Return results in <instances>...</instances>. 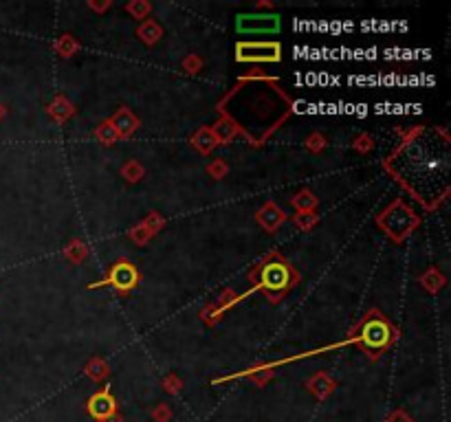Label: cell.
<instances>
[{
	"label": "cell",
	"mask_w": 451,
	"mask_h": 422,
	"mask_svg": "<svg viewBox=\"0 0 451 422\" xmlns=\"http://www.w3.org/2000/svg\"><path fill=\"white\" fill-rule=\"evenodd\" d=\"M378 222L385 227V231L390 236H394L396 240H401V238H405L414 227H416L419 218L412 213V209L405 207V204L396 202L394 207H390L385 211L383 218H378Z\"/></svg>",
	"instance_id": "obj_1"
},
{
	"label": "cell",
	"mask_w": 451,
	"mask_h": 422,
	"mask_svg": "<svg viewBox=\"0 0 451 422\" xmlns=\"http://www.w3.org/2000/svg\"><path fill=\"white\" fill-rule=\"evenodd\" d=\"M238 59L240 62H276V59H280V44H238Z\"/></svg>",
	"instance_id": "obj_2"
},
{
	"label": "cell",
	"mask_w": 451,
	"mask_h": 422,
	"mask_svg": "<svg viewBox=\"0 0 451 422\" xmlns=\"http://www.w3.org/2000/svg\"><path fill=\"white\" fill-rule=\"evenodd\" d=\"M390 328H387V323L381 321V319H372V321H367L363 325V334H361V341L365 347H370V349H381L390 343Z\"/></svg>",
	"instance_id": "obj_3"
},
{
	"label": "cell",
	"mask_w": 451,
	"mask_h": 422,
	"mask_svg": "<svg viewBox=\"0 0 451 422\" xmlns=\"http://www.w3.org/2000/svg\"><path fill=\"white\" fill-rule=\"evenodd\" d=\"M88 414L95 418V420H108L111 416L117 414V401L111 396L108 390H104V392H97V394H93L90 396V401H88Z\"/></svg>",
	"instance_id": "obj_4"
},
{
	"label": "cell",
	"mask_w": 451,
	"mask_h": 422,
	"mask_svg": "<svg viewBox=\"0 0 451 422\" xmlns=\"http://www.w3.org/2000/svg\"><path fill=\"white\" fill-rule=\"evenodd\" d=\"M289 269L284 267L280 262H271L262 269V275H260V280H262V286L271 288V291H282V288H287L289 284Z\"/></svg>",
	"instance_id": "obj_5"
},
{
	"label": "cell",
	"mask_w": 451,
	"mask_h": 422,
	"mask_svg": "<svg viewBox=\"0 0 451 422\" xmlns=\"http://www.w3.org/2000/svg\"><path fill=\"white\" fill-rule=\"evenodd\" d=\"M280 27L278 16H242L238 18V29L240 31H276Z\"/></svg>",
	"instance_id": "obj_6"
},
{
	"label": "cell",
	"mask_w": 451,
	"mask_h": 422,
	"mask_svg": "<svg viewBox=\"0 0 451 422\" xmlns=\"http://www.w3.org/2000/svg\"><path fill=\"white\" fill-rule=\"evenodd\" d=\"M108 282H111L115 288H119V291H130V288L137 284V271L130 267L128 262H119V264H117V267L111 271Z\"/></svg>",
	"instance_id": "obj_7"
},
{
	"label": "cell",
	"mask_w": 451,
	"mask_h": 422,
	"mask_svg": "<svg viewBox=\"0 0 451 422\" xmlns=\"http://www.w3.org/2000/svg\"><path fill=\"white\" fill-rule=\"evenodd\" d=\"M308 390H311V392L319 398V401H324V398H326L332 390H335V383H332V381L326 376V374H317L315 378L308 381Z\"/></svg>",
	"instance_id": "obj_8"
},
{
	"label": "cell",
	"mask_w": 451,
	"mask_h": 422,
	"mask_svg": "<svg viewBox=\"0 0 451 422\" xmlns=\"http://www.w3.org/2000/svg\"><path fill=\"white\" fill-rule=\"evenodd\" d=\"M258 220L265 229H269V231H271V229H276L284 220V213L276 207V204H267V207L258 213Z\"/></svg>",
	"instance_id": "obj_9"
},
{
	"label": "cell",
	"mask_w": 451,
	"mask_h": 422,
	"mask_svg": "<svg viewBox=\"0 0 451 422\" xmlns=\"http://www.w3.org/2000/svg\"><path fill=\"white\" fill-rule=\"evenodd\" d=\"M113 126L117 130V135H130L137 128V119L130 115L128 111H119L113 119Z\"/></svg>",
	"instance_id": "obj_10"
},
{
	"label": "cell",
	"mask_w": 451,
	"mask_h": 422,
	"mask_svg": "<svg viewBox=\"0 0 451 422\" xmlns=\"http://www.w3.org/2000/svg\"><path fill=\"white\" fill-rule=\"evenodd\" d=\"M139 35L144 38L148 44H152V42H157L159 40V35H161V29L154 25V22H148V25H144L139 29Z\"/></svg>",
	"instance_id": "obj_11"
},
{
	"label": "cell",
	"mask_w": 451,
	"mask_h": 422,
	"mask_svg": "<svg viewBox=\"0 0 451 422\" xmlns=\"http://www.w3.org/2000/svg\"><path fill=\"white\" fill-rule=\"evenodd\" d=\"M117 130H115V126L113 124H104V126H99V130H97V139L102 141V143H115L117 141Z\"/></svg>",
	"instance_id": "obj_12"
},
{
	"label": "cell",
	"mask_w": 451,
	"mask_h": 422,
	"mask_svg": "<svg viewBox=\"0 0 451 422\" xmlns=\"http://www.w3.org/2000/svg\"><path fill=\"white\" fill-rule=\"evenodd\" d=\"M293 204H295L298 209H302V213H304V211H311V207L315 204V198L308 194V191H304L302 196H298V198L293 200Z\"/></svg>",
	"instance_id": "obj_13"
},
{
	"label": "cell",
	"mask_w": 451,
	"mask_h": 422,
	"mask_svg": "<svg viewBox=\"0 0 451 422\" xmlns=\"http://www.w3.org/2000/svg\"><path fill=\"white\" fill-rule=\"evenodd\" d=\"M106 374H108V370H106V365L102 363V361H93V363L88 365V376H93L95 381L104 378Z\"/></svg>",
	"instance_id": "obj_14"
},
{
	"label": "cell",
	"mask_w": 451,
	"mask_h": 422,
	"mask_svg": "<svg viewBox=\"0 0 451 422\" xmlns=\"http://www.w3.org/2000/svg\"><path fill=\"white\" fill-rule=\"evenodd\" d=\"M385 422H414L403 409H396V412H392L390 416H387V420Z\"/></svg>",
	"instance_id": "obj_15"
},
{
	"label": "cell",
	"mask_w": 451,
	"mask_h": 422,
	"mask_svg": "<svg viewBox=\"0 0 451 422\" xmlns=\"http://www.w3.org/2000/svg\"><path fill=\"white\" fill-rule=\"evenodd\" d=\"M152 416L157 418L159 422H168V420H170V416H172V412H170V409L165 407V405H161V407L154 409V414H152Z\"/></svg>",
	"instance_id": "obj_16"
},
{
	"label": "cell",
	"mask_w": 451,
	"mask_h": 422,
	"mask_svg": "<svg viewBox=\"0 0 451 422\" xmlns=\"http://www.w3.org/2000/svg\"><path fill=\"white\" fill-rule=\"evenodd\" d=\"M216 135H218V139L227 141V139H231V135H233V128H229L227 124H220V126H216Z\"/></svg>",
	"instance_id": "obj_17"
},
{
	"label": "cell",
	"mask_w": 451,
	"mask_h": 422,
	"mask_svg": "<svg viewBox=\"0 0 451 422\" xmlns=\"http://www.w3.org/2000/svg\"><path fill=\"white\" fill-rule=\"evenodd\" d=\"M148 9H150V5H146V3H133V5H128V11H130V14H135V16H144Z\"/></svg>",
	"instance_id": "obj_18"
},
{
	"label": "cell",
	"mask_w": 451,
	"mask_h": 422,
	"mask_svg": "<svg viewBox=\"0 0 451 422\" xmlns=\"http://www.w3.org/2000/svg\"><path fill=\"white\" fill-rule=\"evenodd\" d=\"M313 222H315V215H313L311 211H304L300 218H298V224H300L302 229H306L308 224H313Z\"/></svg>",
	"instance_id": "obj_19"
},
{
	"label": "cell",
	"mask_w": 451,
	"mask_h": 422,
	"mask_svg": "<svg viewBox=\"0 0 451 422\" xmlns=\"http://www.w3.org/2000/svg\"><path fill=\"white\" fill-rule=\"evenodd\" d=\"M104 422H122V416H111L108 420H104Z\"/></svg>",
	"instance_id": "obj_20"
}]
</instances>
